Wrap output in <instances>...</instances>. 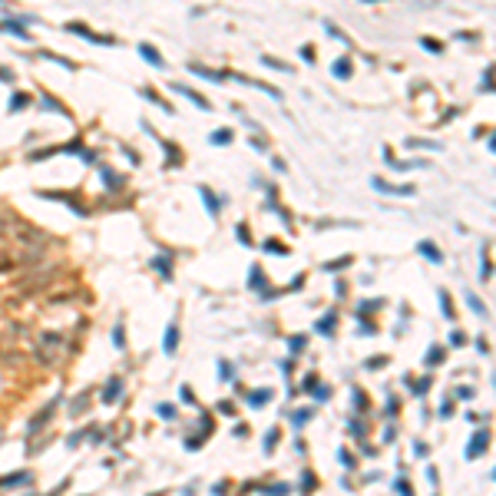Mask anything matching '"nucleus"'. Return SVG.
I'll return each instance as SVG.
<instances>
[{"label": "nucleus", "instance_id": "15", "mask_svg": "<svg viewBox=\"0 0 496 496\" xmlns=\"http://www.w3.org/2000/svg\"><path fill=\"white\" fill-rule=\"evenodd\" d=\"M262 63L265 66H271V70H281V73H291V66L281 63V60H271V56H262Z\"/></svg>", "mask_w": 496, "mask_h": 496}, {"label": "nucleus", "instance_id": "26", "mask_svg": "<svg viewBox=\"0 0 496 496\" xmlns=\"http://www.w3.org/2000/svg\"><path fill=\"white\" fill-rule=\"evenodd\" d=\"M219 377H222V381H229V377H231V367H229V364H219Z\"/></svg>", "mask_w": 496, "mask_h": 496}, {"label": "nucleus", "instance_id": "3", "mask_svg": "<svg viewBox=\"0 0 496 496\" xmlns=\"http://www.w3.org/2000/svg\"><path fill=\"white\" fill-rule=\"evenodd\" d=\"M139 56H143L146 63H153V66H165L162 53H159V50H155V46H149V43H139Z\"/></svg>", "mask_w": 496, "mask_h": 496}, {"label": "nucleus", "instance_id": "29", "mask_svg": "<svg viewBox=\"0 0 496 496\" xmlns=\"http://www.w3.org/2000/svg\"><path fill=\"white\" fill-rule=\"evenodd\" d=\"M423 46H427V50H433V53H440V43H437V40H423Z\"/></svg>", "mask_w": 496, "mask_h": 496}, {"label": "nucleus", "instance_id": "18", "mask_svg": "<svg viewBox=\"0 0 496 496\" xmlns=\"http://www.w3.org/2000/svg\"><path fill=\"white\" fill-rule=\"evenodd\" d=\"M440 305H443V314H447V318H453V308H450V295H447V291H440Z\"/></svg>", "mask_w": 496, "mask_h": 496}, {"label": "nucleus", "instance_id": "12", "mask_svg": "<svg viewBox=\"0 0 496 496\" xmlns=\"http://www.w3.org/2000/svg\"><path fill=\"white\" fill-rule=\"evenodd\" d=\"M268 397H271V387H265V390H255V394H248V404H252V407H262Z\"/></svg>", "mask_w": 496, "mask_h": 496}, {"label": "nucleus", "instance_id": "21", "mask_svg": "<svg viewBox=\"0 0 496 496\" xmlns=\"http://www.w3.org/2000/svg\"><path fill=\"white\" fill-rule=\"evenodd\" d=\"M265 248H268V252H278V255H288V248L281 242H265Z\"/></svg>", "mask_w": 496, "mask_h": 496}, {"label": "nucleus", "instance_id": "28", "mask_svg": "<svg viewBox=\"0 0 496 496\" xmlns=\"http://www.w3.org/2000/svg\"><path fill=\"white\" fill-rule=\"evenodd\" d=\"M463 341H466V338H463V334H460V331H453V334H450V344H457V347H460V344Z\"/></svg>", "mask_w": 496, "mask_h": 496}, {"label": "nucleus", "instance_id": "7", "mask_svg": "<svg viewBox=\"0 0 496 496\" xmlns=\"http://www.w3.org/2000/svg\"><path fill=\"white\" fill-rule=\"evenodd\" d=\"M483 450H486V433H476V437H473V443L466 447V457H470V460H476V457H480Z\"/></svg>", "mask_w": 496, "mask_h": 496}, {"label": "nucleus", "instance_id": "10", "mask_svg": "<svg viewBox=\"0 0 496 496\" xmlns=\"http://www.w3.org/2000/svg\"><path fill=\"white\" fill-rule=\"evenodd\" d=\"M198 195L205 198V209H209V215H219V202H215V195H212L205 186H198Z\"/></svg>", "mask_w": 496, "mask_h": 496}, {"label": "nucleus", "instance_id": "1", "mask_svg": "<svg viewBox=\"0 0 496 496\" xmlns=\"http://www.w3.org/2000/svg\"><path fill=\"white\" fill-rule=\"evenodd\" d=\"M371 186H374L377 192H387V195H414V186H390L384 179H371Z\"/></svg>", "mask_w": 496, "mask_h": 496}, {"label": "nucleus", "instance_id": "13", "mask_svg": "<svg viewBox=\"0 0 496 496\" xmlns=\"http://www.w3.org/2000/svg\"><path fill=\"white\" fill-rule=\"evenodd\" d=\"M119 394H122V384H119V381H113L110 390L103 394V400H106V404H113V400H119Z\"/></svg>", "mask_w": 496, "mask_h": 496}, {"label": "nucleus", "instance_id": "14", "mask_svg": "<svg viewBox=\"0 0 496 496\" xmlns=\"http://www.w3.org/2000/svg\"><path fill=\"white\" fill-rule=\"evenodd\" d=\"M192 73H195V76H205V79H215V83L225 79V73H212V70H205V66H192Z\"/></svg>", "mask_w": 496, "mask_h": 496}, {"label": "nucleus", "instance_id": "6", "mask_svg": "<svg viewBox=\"0 0 496 496\" xmlns=\"http://www.w3.org/2000/svg\"><path fill=\"white\" fill-rule=\"evenodd\" d=\"M172 89H176V93H182V96H186V99H192V103H195L198 110H212V103H209V99H202V96H198V93H195V89H189V86H179V83H176V86H172Z\"/></svg>", "mask_w": 496, "mask_h": 496}, {"label": "nucleus", "instance_id": "17", "mask_svg": "<svg viewBox=\"0 0 496 496\" xmlns=\"http://www.w3.org/2000/svg\"><path fill=\"white\" fill-rule=\"evenodd\" d=\"M466 301H470V308H473L476 314H483V305H480V298H476L473 291H466Z\"/></svg>", "mask_w": 496, "mask_h": 496}, {"label": "nucleus", "instance_id": "5", "mask_svg": "<svg viewBox=\"0 0 496 496\" xmlns=\"http://www.w3.org/2000/svg\"><path fill=\"white\" fill-rule=\"evenodd\" d=\"M417 252L423 255V258H430V262H433V265H440V262H443V255H440V248H437V245H433V242H427V238H423V242L417 245Z\"/></svg>", "mask_w": 496, "mask_h": 496}, {"label": "nucleus", "instance_id": "27", "mask_svg": "<svg viewBox=\"0 0 496 496\" xmlns=\"http://www.w3.org/2000/svg\"><path fill=\"white\" fill-rule=\"evenodd\" d=\"M155 268H159V271H162V275L169 278V262H162V258H155Z\"/></svg>", "mask_w": 496, "mask_h": 496}, {"label": "nucleus", "instance_id": "24", "mask_svg": "<svg viewBox=\"0 0 496 496\" xmlns=\"http://www.w3.org/2000/svg\"><path fill=\"white\" fill-rule=\"evenodd\" d=\"M23 106H27V96H23V93H17V99H13L10 110H23Z\"/></svg>", "mask_w": 496, "mask_h": 496}, {"label": "nucleus", "instance_id": "25", "mask_svg": "<svg viewBox=\"0 0 496 496\" xmlns=\"http://www.w3.org/2000/svg\"><path fill=\"white\" fill-rule=\"evenodd\" d=\"M179 397H182L186 404H195V397H192V390H189V387H182V390H179Z\"/></svg>", "mask_w": 496, "mask_h": 496}, {"label": "nucleus", "instance_id": "20", "mask_svg": "<svg viewBox=\"0 0 496 496\" xmlns=\"http://www.w3.org/2000/svg\"><path fill=\"white\" fill-rule=\"evenodd\" d=\"M159 414H162L165 420H172L176 417V407H172V404H159Z\"/></svg>", "mask_w": 496, "mask_h": 496}, {"label": "nucleus", "instance_id": "11", "mask_svg": "<svg viewBox=\"0 0 496 496\" xmlns=\"http://www.w3.org/2000/svg\"><path fill=\"white\" fill-rule=\"evenodd\" d=\"M209 143H212V146H229V143H231V129H215V132L209 136Z\"/></svg>", "mask_w": 496, "mask_h": 496}, {"label": "nucleus", "instance_id": "4", "mask_svg": "<svg viewBox=\"0 0 496 496\" xmlns=\"http://www.w3.org/2000/svg\"><path fill=\"white\" fill-rule=\"evenodd\" d=\"M176 344H179V324L172 321V324L165 328V338H162V347H165V354H176Z\"/></svg>", "mask_w": 496, "mask_h": 496}, {"label": "nucleus", "instance_id": "16", "mask_svg": "<svg viewBox=\"0 0 496 496\" xmlns=\"http://www.w3.org/2000/svg\"><path fill=\"white\" fill-rule=\"evenodd\" d=\"M308 417H311V410H298L295 417H291V423H295V427H305V423H308Z\"/></svg>", "mask_w": 496, "mask_h": 496}, {"label": "nucleus", "instance_id": "22", "mask_svg": "<svg viewBox=\"0 0 496 496\" xmlns=\"http://www.w3.org/2000/svg\"><path fill=\"white\" fill-rule=\"evenodd\" d=\"M440 357H443V351H440V347H433V351H427V364H440Z\"/></svg>", "mask_w": 496, "mask_h": 496}, {"label": "nucleus", "instance_id": "23", "mask_svg": "<svg viewBox=\"0 0 496 496\" xmlns=\"http://www.w3.org/2000/svg\"><path fill=\"white\" fill-rule=\"evenodd\" d=\"M347 262H351V258H338V262L324 265V268H328V271H338V268H344V265H347Z\"/></svg>", "mask_w": 496, "mask_h": 496}, {"label": "nucleus", "instance_id": "2", "mask_svg": "<svg viewBox=\"0 0 496 496\" xmlns=\"http://www.w3.org/2000/svg\"><path fill=\"white\" fill-rule=\"evenodd\" d=\"M70 30L76 33V37H86V40H93V43H99V46H110L113 40L110 37H103V33H93L89 27H83V23H70Z\"/></svg>", "mask_w": 496, "mask_h": 496}, {"label": "nucleus", "instance_id": "8", "mask_svg": "<svg viewBox=\"0 0 496 496\" xmlns=\"http://www.w3.org/2000/svg\"><path fill=\"white\" fill-rule=\"evenodd\" d=\"M0 33H13V37H27V27L20 20H0Z\"/></svg>", "mask_w": 496, "mask_h": 496}, {"label": "nucleus", "instance_id": "19", "mask_svg": "<svg viewBox=\"0 0 496 496\" xmlns=\"http://www.w3.org/2000/svg\"><path fill=\"white\" fill-rule=\"evenodd\" d=\"M331 328H334V314H328V318H321V321H318V331H324V334H328Z\"/></svg>", "mask_w": 496, "mask_h": 496}, {"label": "nucleus", "instance_id": "9", "mask_svg": "<svg viewBox=\"0 0 496 496\" xmlns=\"http://www.w3.org/2000/svg\"><path fill=\"white\" fill-rule=\"evenodd\" d=\"M331 73H334L338 79H347V76H351V60H347V56H341V60H334V66H331Z\"/></svg>", "mask_w": 496, "mask_h": 496}]
</instances>
